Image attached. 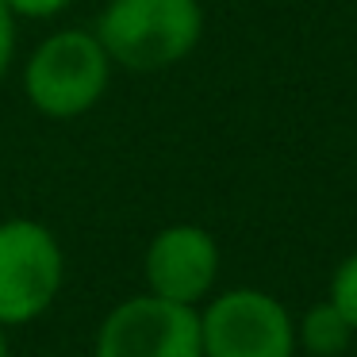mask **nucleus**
I'll use <instances>...</instances> for the list:
<instances>
[{
  "label": "nucleus",
  "instance_id": "1",
  "mask_svg": "<svg viewBox=\"0 0 357 357\" xmlns=\"http://www.w3.org/2000/svg\"><path fill=\"white\" fill-rule=\"evenodd\" d=\"M93 31L112 66L158 73L196 50L204 35V8L200 0H108Z\"/></svg>",
  "mask_w": 357,
  "mask_h": 357
},
{
  "label": "nucleus",
  "instance_id": "2",
  "mask_svg": "<svg viewBox=\"0 0 357 357\" xmlns=\"http://www.w3.org/2000/svg\"><path fill=\"white\" fill-rule=\"evenodd\" d=\"M112 58L96 31L62 27L31 50L24 66V96L47 119H81L112 85Z\"/></svg>",
  "mask_w": 357,
  "mask_h": 357
},
{
  "label": "nucleus",
  "instance_id": "3",
  "mask_svg": "<svg viewBox=\"0 0 357 357\" xmlns=\"http://www.w3.org/2000/svg\"><path fill=\"white\" fill-rule=\"evenodd\" d=\"M66 254L62 242L39 219H4L0 223V323H35L62 292Z\"/></svg>",
  "mask_w": 357,
  "mask_h": 357
},
{
  "label": "nucleus",
  "instance_id": "4",
  "mask_svg": "<svg viewBox=\"0 0 357 357\" xmlns=\"http://www.w3.org/2000/svg\"><path fill=\"white\" fill-rule=\"evenodd\" d=\"M296 319L273 292L227 288L200 311L204 357H296Z\"/></svg>",
  "mask_w": 357,
  "mask_h": 357
},
{
  "label": "nucleus",
  "instance_id": "5",
  "mask_svg": "<svg viewBox=\"0 0 357 357\" xmlns=\"http://www.w3.org/2000/svg\"><path fill=\"white\" fill-rule=\"evenodd\" d=\"M93 357H204L200 311L154 292L119 300L96 331Z\"/></svg>",
  "mask_w": 357,
  "mask_h": 357
},
{
  "label": "nucleus",
  "instance_id": "6",
  "mask_svg": "<svg viewBox=\"0 0 357 357\" xmlns=\"http://www.w3.org/2000/svg\"><path fill=\"white\" fill-rule=\"evenodd\" d=\"M146 292L173 303H204L219 280V242L196 223H169L150 238L142 257Z\"/></svg>",
  "mask_w": 357,
  "mask_h": 357
},
{
  "label": "nucleus",
  "instance_id": "7",
  "mask_svg": "<svg viewBox=\"0 0 357 357\" xmlns=\"http://www.w3.org/2000/svg\"><path fill=\"white\" fill-rule=\"evenodd\" d=\"M349 342H354V326L346 323V315L331 300L307 307L303 319L296 323V346L307 349L311 357H342Z\"/></svg>",
  "mask_w": 357,
  "mask_h": 357
},
{
  "label": "nucleus",
  "instance_id": "8",
  "mask_svg": "<svg viewBox=\"0 0 357 357\" xmlns=\"http://www.w3.org/2000/svg\"><path fill=\"white\" fill-rule=\"evenodd\" d=\"M326 300L346 315V323L357 334V250L349 257H342L338 269L331 273V292H326Z\"/></svg>",
  "mask_w": 357,
  "mask_h": 357
},
{
  "label": "nucleus",
  "instance_id": "9",
  "mask_svg": "<svg viewBox=\"0 0 357 357\" xmlns=\"http://www.w3.org/2000/svg\"><path fill=\"white\" fill-rule=\"evenodd\" d=\"M16 20H54L70 8L73 0H4Z\"/></svg>",
  "mask_w": 357,
  "mask_h": 357
},
{
  "label": "nucleus",
  "instance_id": "10",
  "mask_svg": "<svg viewBox=\"0 0 357 357\" xmlns=\"http://www.w3.org/2000/svg\"><path fill=\"white\" fill-rule=\"evenodd\" d=\"M12 62H16V16L0 0V81L8 77Z\"/></svg>",
  "mask_w": 357,
  "mask_h": 357
},
{
  "label": "nucleus",
  "instance_id": "11",
  "mask_svg": "<svg viewBox=\"0 0 357 357\" xmlns=\"http://www.w3.org/2000/svg\"><path fill=\"white\" fill-rule=\"evenodd\" d=\"M0 357H12V346H8V326L0 323Z\"/></svg>",
  "mask_w": 357,
  "mask_h": 357
}]
</instances>
